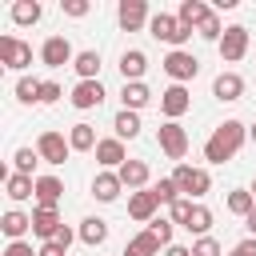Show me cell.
Returning a JSON list of instances; mask_svg holds the SVG:
<instances>
[{
    "label": "cell",
    "mask_w": 256,
    "mask_h": 256,
    "mask_svg": "<svg viewBox=\"0 0 256 256\" xmlns=\"http://www.w3.org/2000/svg\"><path fill=\"white\" fill-rule=\"evenodd\" d=\"M244 140H248V124L224 120V124H216L212 136L204 140V160H208V164H228V160L244 148Z\"/></svg>",
    "instance_id": "6da1fadb"
},
{
    "label": "cell",
    "mask_w": 256,
    "mask_h": 256,
    "mask_svg": "<svg viewBox=\"0 0 256 256\" xmlns=\"http://www.w3.org/2000/svg\"><path fill=\"white\" fill-rule=\"evenodd\" d=\"M172 180H176L180 196H188V200H196V204L212 192V172H208V168H196V164H176Z\"/></svg>",
    "instance_id": "7a4b0ae2"
},
{
    "label": "cell",
    "mask_w": 256,
    "mask_h": 256,
    "mask_svg": "<svg viewBox=\"0 0 256 256\" xmlns=\"http://www.w3.org/2000/svg\"><path fill=\"white\" fill-rule=\"evenodd\" d=\"M148 32H152L156 40H164L172 52H176V48H184V44L192 40V28H184V24H180L172 12H152V20H148Z\"/></svg>",
    "instance_id": "3957f363"
},
{
    "label": "cell",
    "mask_w": 256,
    "mask_h": 256,
    "mask_svg": "<svg viewBox=\"0 0 256 256\" xmlns=\"http://www.w3.org/2000/svg\"><path fill=\"white\" fill-rule=\"evenodd\" d=\"M160 68L172 76V84H188V80H196V72H200V60H196L188 48H176V52H168V56L160 60Z\"/></svg>",
    "instance_id": "277c9868"
},
{
    "label": "cell",
    "mask_w": 256,
    "mask_h": 256,
    "mask_svg": "<svg viewBox=\"0 0 256 256\" xmlns=\"http://www.w3.org/2000/svg\"><path fill=\"white\" fill-rule=\"evenodd\" d=\"M156 140H160V152H164L168 160H184V152H188V132H184L180 120H164L160 132H156Z\"/></svg>",
    "instance_id": "5b68a950"
},
{
    "label": "cell",
    "mask_w": 256,
    "mask_h": 256,
    "mask_svg": "<svg viewBox=\"0 0 256 256\" xmlns=\"http://www.w3.org/2000/svg\"><path fill=\"white\" fill-rule=\"evenodd\" d=\"M216 48H220V60H224V64L244 60V56H248V28H244V24H228Z\"/></svg>",
    "instance_id": "8992f818"
},
{
    "label": "cell",
    "mask_w": 256,
    "mask_h": 256,
    "mask_svg": "<svg viewBox=\"0 0 256 256\" xmlns=\"http://www.w3.org/2000/svg\"><path fill=\"white\" fill-rule=\"evenodd\" d=\"M0 64L12 72H24L32 64V44H24L20 36H0Z\"/></svg>",
    "instance_id": "52a82bcc"
},
{
    "label": "cell",
    "mask_w": 256,
    "mask_h": 256,
    "mask_svg": "<svg viewBox=\"0 0 256 256\" xmlns=\"http://www.w3.org/2000/svg\"><path fill=\"white\" fill-rule=\"evenodd\" d=\"M36 152H40V160L44 164H64L68 160V152H72V144H68V136L64 132H40L36 136Z\"/></svg>",
    "instance_id": "ba28073f"
},
{
    "label": "cell",
    "mask_w": 256,
    "mask_h": 256,
    "mask_svg": "<svg viewBox=\"0 0 256 256\" xmlns=\"http://www.w3.org/2000/svg\"><path fill=\"white\" fill-rule=\"evenodd\" d=\"M148 20H152V12L144 0H120L116 4V24L124 32H140V28H148Z\"/></svg>",
    "instance_id": "9c48e42d"
},
{
    "label": "cell",
    "mask_w": 256,
    "mask_h": 256,
    "mask_svg": "<svg viewBox=\"0 0 256 256\" xmlns=\"http://www.w3.org/2000/svg\"><path fill=\"white\" fill-rule=\"evenodd\" d=\"M72 60H76V52H72L68 36H48V40L40 44V64H44V68H64V64H72Z\"/></svg>",
    "instance_id": "30bf717a"
},
{
    "label": "cell",
    "mask_w": 256,
    "mask_h": 256,
    "mask_svg": "<svg viewBox=\"0 0 256 256\" xmlns=\"http://www.w3.org/2000/svg\"><path fill=\"white\" fill-rule=\"evenodd\" d=\"M188 108H192V96H188L184 84H168V88L160 92V112H164V120H180Z\"/></svg>",
    "instance_id": "8fae6325"
},
{
    "label": "cell",
    "mask_w": 256,
    "mask_h": 256,
    "mask_svg": "<svg viewBox=\"0 0 256 256\" xmlns=\"http://www.w3.org/2000/svg\"><path fill=\"white\" fill-rule=\"evenodd\" d=\"M104 96H108V92H104V84H100V80H76V88H72V96H68V100H72V108L88 112V108H100V104H104Z\"/></svg>",
    "instance_id": "7c38bea8"
},
{
    "label": "cell",
    "mask_w": 256,
    "mask_h": 256,
    "mask_svg": "<svg viewBox=\"0 0 256 256\" xmlns=\"http://www.w3.org/2000/svg\"><path fill=\"white\" fill-rule=\"evenodd\" d=\"M124 160H128V148H124L120 136H104V140L96 144V164H100L104 172H116Z\"/></svg>",
    "instance_id": "4fadbf2b"
},
{
    "label": "cell",
    "mask_w": 256,
    "mask_h": 256,
    "mask_svg": "<svg viewBox=\"0 0 256 256\" xmlns=\"http://www.w3.org/2000/svg\"><path fill=\"white\" fill-rule=\"evenodd\" d=\"M60 228H64V220H60L56 208H32V236H40V244L56 240Z\"/></svg>",
    "instance_id": "5bb4252c"
},
{
    "label": "cell",
    "mask_w": 256,
    "mask_h": 256,
    "mask_svg": "<svg viewBox=\"0 0 256 256\" xmlns=\"http://www.w3.org/2000/svg\"><path fill=\"white\" fill-rule=\"evenodd\" d=\"M156 208H160V200L152 196V188H140V192L128 196V216L140 220V224H152L156 220Z\"/></svg>",
    "instance_id": "9a60e30c"
},
{
    "label": "cell",
    "mask_w": 256,
    "mask_h": 256,
    "mask_svg": "<svg viewBox=\"0 0 256 256\" xmlns=\"http://www.w3.org/2000/svg\"><path fill=\"white\" fill-rule=\"evenodd\" d=\"M64 180L60 176H36V208H60Z\"/></svg>",
    "instance_id": "2e32d148"
},
{
    "label": "cell",
    "mask_w": 256,
    "mask_h": 256,
    "mask_svg": "<svg viewBox=\"0 0 256 256\" xmlns=\"http://www.w3.org/2000/svg\"><path fill=\"white\" fill-rule=\"evenodd\" d=\"M212 96L224 100V104L240 100V96H244V76H240V72H220V76L212 80Z\"/></svg>",
    "instance_id": "e0dca14e"
},
{
    "label": "cell",
    "mask_w": 256,
    "mask_h": 256,
    "mask_svg": "<svg viewBox=\"0 0 256 256\" xmlns=\"http://www.w3.org/2000/svg\"><path fill=\"white\" fill-rule=\"evenodd\" d=\"M4 192H8L12 204H20V200H36V176L8 172V176H4Z\"/></svg>",
    "instance_id": "ac0fdd59"
},
{
    "label": "cell",
    "mask_w": 256,
    "mask_h": 256,
    "mask_svg": "<svg viewBox=\"0 0 256 256\" xmlns=\"http://www.w3.org/2000/svg\"><path fill=\"white\" fill-rule=\"evenodd\" d=\"M144 72H148V56H144L140 48H128V52H120V76H124V84H136V80H144Z\"/></svg>",
    "instance_id": "d6986e66"
},
{
    "label": "cell",
    "mask_w": 256,
    "mask_h": 256,
    "mask_svg": "<svg viewBox=\"0 0 256 256\" xmlns=\"http://www.w3.org/2000/svg\"><path fill=\"white\" fill-rule=\"evenodd\" d=\"M116 176H120V184L124 188H132V192H140V188H148V164L144 160H124L120 168H116Z\"/></svg>",
    "instance_id": "ffe728a7"
},
{
    "label": "cell",
    "mask_w": 256,
    "mask_h": 256,
    "mask_svg": "<svg viewBox=\"0 0 256 256\" xmlns=\"http://www.w3.org/2000/svg\"><path fill=\"white\" fill-rule=\"evenodd\" d=\"M0 228H4V236H8V240H24V236L32 232V212L8 208V212L0 216Z\"/></svg>",
    "instance_id": "44dd1931"
},
{
    "label": "cell",
    "mask_w": 256,
    "mask_h": 256,
    "mask_svg": "<svg viewBox=\"0 0 256 256\" xmlns=\"http://www.w3.org/2000/svg\"><path fill=\"white\" fill-rule=\"evenodd\" d=\"M208 16H212V8H208L204 0H180V8H176V20H180L184 28H192V32H196Z\"/></svg>",
    "instance_id": "7402d4cb"
},
{
    "label": "cell",
    "mask_w": 256,
    "mask_h": 256,
    "mask_svg": "<svg viewBox=\"0 0 256 256\" xmlns=\"http://www.w3.org/2000/svg\"><path fill=\"white\" fill-rule=\"evenodd\" d=\"M120 192H124V184H120L116 172H96V176H92V196H96L100 204H112Z\"/></svg>",
    "instance_id": "603a6c76"
},
{
    "label": "cell",
    "mask_w": 256,
    "mask_h": 256,
    "mask_svg": "<svg viewBox=\"0 0 256 256\" xmlns=\"http://www.w3.org/2000/svg\"><path fill=\"white\" fill-rule=\"evenodd\" d=\"M120 104H124L128 112H140V108H148V104H152V88H148L144 80L124 84V88H120Z\"/></svg>",
    "instance_id": "cb8c5ba5"
},
{
    "label": "cell",
    "mask_w": 256,
    "mask_h": 256,
    "mask_svg": "<svg viewBox=\"0 0 256 256\" xmlns=\"http://www.w3.org/2000/svg\"><path fill=\"white\" fill-rule=\"evenodd\" d=\"M76 236H80V244L100 248V244L108 240V224H104L100 216H84V220H80V228H76Z\"/></svg>",
    "instance_id": "d4e9b609"
},
{
    "label": "cell",
    "mask_w": 256,
    "mask_h": 256,
    "mask_svg": "<svg viewBox=\"0 0 256 256\" xmlns=\"http://www.w3.org/2000/svg\"><path fill=\"white\" fill-rule=\"evenodd\" d=\"M68 144H72V152H96V144H100V140H96V128L80 120V124H72V128H68Z\"/></svg>",
    "instance_id": "484cf974"
},
{
    "label": "cell",
    "mask_w": 256,
    "mask_h": 256,
    "mask_svg": "<svg viewBox=\"0 0 256 256\" xmlns=\"http://www.w3.org/2000/svg\"><path fill=\"white\" fill-rule=\"evenodd\" d=\"M72 68H76V76H80V80H100V52H96V48L76 52Z\"/></svg>",
    "instance_id": "4316f807"
},
{
    "label": "cell",
    "mask_w": 256,
    "mask_h": 256,
    "mask_svg": "<svg viewBox=\"0 0 256 256\" xmlns=\"http://www.w3.org/2000/svg\"><path fill=\"white\" fill-rule=\"evenodd\" d=\"M112 132H116L120 140H136V136H140V112L120 108V112L112 116Z\"/></svg>",
    "instance_id": "83f0119b"
},
{
    "label": "cell",
    "mask_w": 256,
    "mask_h": 256,
    "mask_svg": "<svg viewBox=\"0 0 256 256\" xmlns=\"http://www.w3.org/2000/svg\"><path fill=\"white\" fill-rule=\"evenodd\" d=\"M40 16H44V8H40L36 0H16V4H12V24H20V28L40 24Z\"/></svg>",
    "instance_id": "f1b7e54d"
},
{
    "label": "cell",
    "mask_w": 256,
    "mask_h": 256,
    "mask_svg": "<svg viewBox=\"0 0 256 256\" xmlns=\"http://www.w3.org/2000/svg\"><path fill=\"white\" fill-rule=\"evenodd\" d=\"M184 228H188V232H192L196 240H200V236H208V232H212V208H208V204H196Z\"/></svg>",
    "instance_id": "f546056e"
},
{
    "label": "cell",
    "mask_w": 256,
    "mask_h": 256,
    "mask_svg": "<svg viewBox=\"0 0 256 256\" xmlns=\"http://www.w3.org/2000/svg\"><path fill=\"white\" fill-rule=\"evenodd\" d=\"M252 208H256V200H252V192H248V188H232V192H228V212H232V216H240V220H244Z\"/></svg>",
    "instance_id": "4dcf8cb0"
},
{
    "label": "cell",
    "mask_w": 256,
    "mask_h": 256,
    "mask_svg": "<svg viewBox=\"0 0 256 256\" xmlns=\"http://www.w3.org/2000/svg\"><path fill=\"white\" fill-rule=\"evenodd\" d=\"M40 84L44 80H36V76H20L16 80V100L20 104H40Z\"/></svg>",
    "instance_id": "1f68e13d"
},
{
    "label": "cell",
    "mask_w": 256,
    "mask_h": 256,
    "mask_svg": "<svg viewBox=\"0 0 256 256\" xmlns=\"http://www.w3.org/2000/svg\"><path fill=\"white\" fill-rule=\"evenodd\" d=\"M196 36H200V40H208V44H220V36H224V20H220V12H216V8H212V16L196 28Z\"/></svg>",
    "instance_id": "d6a6232c"
},
{
    "label": "cell",
    "mask_w": 256,
    "mask_h": 256,
    "mask_svg": "<svg viewBox=\"0 0 256 256\" xmlns=\"http://www.w3.org/2000/svg\"><path fill=\"white\" fill-rule=\"evenodd\" d=\"M40 164V152L36 148H16L12 152V172H24V176H32V168Z\"/></svg>",
    "instance_id": "836d02e7"
},
{
    "label": "cell",
    "mask_w": 256,
    "mask_h": 256,
    "mask_svg": "<svg viewBox=\"0 0 256 256\" xmlns=\"http://www.w3.org/2000/svg\"><path fill=\"white\" fill-rule=\"evenodd\" d=\"M148 188H152V196H156L160 204H176V200H180V188H176L172 176H164V180H156V184H148Z\"/></svg>",
    "instance_id": "e575fe53"
},
{
    "label": "cell",
    "mask_w": 256,
    "mask_h": 256,
    "mask_svg": "<svg viewBox=\"0 0 256 256\" xmlns=\"http://www.w3.org/2000/svg\"><path fill=\"white\" fill-rule=\"evenodd\" d=\"M128 244H132V248H136L140 256H160V248H164V244H160V240H156V236H152L148 228H144V232H136V236H132Z\"/></svg>",
    "instance_id": "d590c367"
},
{
    "label": "cell",
    "mask_w": 256,
    "mask_h": 256,
    "mask_svg": "<svg viewBox=\"0 0 256 256\" xmlns=\"http://www.w3.org/2000/svg\"><path fill=\"white\" fill-rule=\"evenodd\" d=\"M192 208H196V200H188V196H180L176 204H168V220L184 228V224H188V216H192Z\"/></svg>",
    "instance_id": "8d00e7d4"
},
{
    "label": "cell",
    "mask_w": 256,
    "mask_h": 256,
    "mask_svg": "<svg viewBox=\"0 0 256 256\" xmlns=\"http://www.w3.org/2000/svg\"><path fill=\"white\" fill-rule=\"evenodd\" d=\"M148 232H152V236H156V240H160V244L168 248V244H172V232H176V224H172V220H160V216H156V220L148 224Z\"/></svg>",
    "instance_id": "74e56055"
},
{
    "label": "cell",
    "mask_w": 256,
    "mask_h": 256,
    "mask_svg": "<svg viewBox=\"0 0 256 256\" xmlns=\"http://www.w3.org/2000/svg\"><path fill=\"white\" fill-rule=\"evenodd\" d=\"M60 12L72 16V20H84V16L92 12V4H88V0H60Z\"/></svg>",
    "instance_id": "f35d334b"
},
{
    "label": "cell",
    "mask_w": 256,
    "mask_h": 256,
    "mask_svg": "<svg viewBox=\"0 0 256 256\" xmlns=\"http://www.w3.org/2000/svg\"><path fill=\"white\" fill-rule=\"evenodd\" d=\"M192 256H220V240H216V236H200V240H192Z\"/></svg>",
    "instance_id": "ab89813d"
},
{
    "label": "cell",
    "mask_w": 256,
    "mask_h": 256,
    "mask_svg": "<svg viewBox=\"0 0 256 256\" xmlns=\"http://www.w3.org/2000/svg\"><path fill=\"white\" fill-rule=\"evenodd\" d=\"M60 96H64V88H60L56 80H44V84H40V104H56Z\"/></svg>",
    "instance_id": "60d3db41"
},
{
    "label": "cell",
    "mask_w": 256,
    "mask_h": 256,
    "mask_svg": "<svg viewBox=\"0 0 256 256\" xmlns=\"http://www.w3.org/2000/svg\"><path fill=\"white\" fill-rule=\"evenodd\" d=\"M4 256H36V252H32V244H28V240H8Z\"/></svg>",
    "instance_id": "b9f144b4"
},
{
    "label": "cell",
    "mask_w": 256,
    "mask_h": 256,
    "mask_svg": "<svg viewBox=\"0 0 256 256\" xmlns=\"http://www.w3.org/2000/svg\"><path fill=\"white\" fill-rule=\"evenodd\" d=\"M228 256H256V236H248V240H240Z\"/></svg>",
    "instance_id": "7bdbcfd3"
},
{
    "label": "cell",
    "mask_w": 256,
    "mask_h": 256,
    "mask_svg": "<svg viewBox=\"0 0 256 256\" xmlns=\"http://www.w3.org/2000/svg\"><path fill=\"white\" fill-rule=\"evenodd\" d=\"M36 256H68V248H60L56 240H48V244H40V248H36Z\"/></svg>",
    "instance_id": "ee69618b"
},
{
    "label": "cell",
    "mask_w": 256,
    "mask_h": 256,
    "mask_svg": "<svg viewBox=\"0 0 256 256\" xmlns=\"http://www.w3.org/2000/svg\"><path fill=\"white\" fill-rule=\"evenodd\" d=\"M72 240H80V236H76V232H72V228L64 224V228L56 232V244H60V248H72Z\"/></svg>",
    "instance_id": "f6af8a7d"
},
{
    "label": "cell",
    "mask_w": 256,
    "mask_h": 256,
    "mask_svg": "<svg viewBox=\"0 0 256 256\" xmlns=\"http://www.w3.org/2000/svg\"><path fill=\"white\" fill-rule=\"evenodd\" d=\"M164 256H192V248H184V244H168Z\"/></svg>",
    "instance_id": "bcb514c9"
},
{
    "label": "cell",
    "mask_w": 256,
    "mask_h": 256,
    "mask_svg": "<svg viewBox=\"0 0 256 256\" xmlns=\"http://www.w3.org/2000/svg\"><path fill=\"white\" fill-rule=\"evenodd\" d=\"M244 228H248V236H256V208L244 216Z\"/></svg>",
    "instance_id": "7dc6e473"
},
{
    "label": "cell",
    "mask_w": 256,
    "mask_h": 256,
    "mask_svg": "<svg viewBox=\"0 0 256 256\" xmlns=\"http://www.w3.org/2000/svg\"><path fill=\"white\" fill-rule=\"evenodd\" d=\"M120 256H140V252H136V248H132V244H128V248H124V252H120Z\"/></svg>",
    "instance_id": "c3c4849f"
},
{
    "label": "cell",
    "mask_w": 256,
    "mask_h": 256,
    "mask_svg": "<svg viewBox=\"0 0 256 256\" xmlns=\"http://www.w3.org/2000/svg\"><path fill=\"white\" fill-rule=\"evenodd\" d=\"M248 140H252V144H256V124H252V128H248Z\"/></svg>",
    "instance_id": "681fc988"
},
{
    "label": "cell",
    "mask_w": 256,
    "mask_h": 256,
    "mask_svg": "<svg viewBox=\"0 0 256 256\" xmlns=\"http://www.w3.org/2000/svg\"><path fill=\"white\" fill-rule=\"evenodd\" d=\"M248 192H252V200H256V180H252V184H248Z\"/></svg>",
    "instance_id": "f907efd6"
}]
</instances>
